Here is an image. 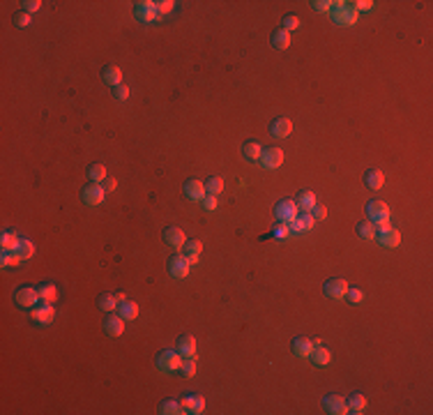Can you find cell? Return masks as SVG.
<instances>
[{
	"instance_id": "20",
	"label": "cell",
	"mask_w": 433,
	"mask_h": 415,
	"mask_svg": "<svg viewBox=\"0 0 433 415\" xmlns=\"http://www.w3.org/2000/svg\"><path fill=\"white\" fill-rule=\"evenodd\" d=\"M178 353L184 355V358H194V355H196V339L191 337V334H184V337H180Z\"/></svg>"
},
{
	"instance_id": "29",
	"label": "cell",
	"mask_w": 433,
	"mask_h": 415,
	"mask_svg": "<svg viewBox=\"0 0 433 415\" xmlns=\"http://www.w3.org/2000/svg\"><path fill=\"white\" fill-rule=\"evenodd\" d=\"M205 189H207V194H212V196H219L222 189H224V180L219 175H212V178L205 180Z\"/></svg>"
},
{
	"instance_id": "51",
	"label": "cell",
	"mask_w": 433,
	"mask_h": 415,
	"mask_svg": "<svg viewBox=\"0 0 433 415\" xmlns=\"http://www.w3.org/2000/svg\"><path fill=\"white\" fill-rule=\"evenodd\" d=\"M102 182H104V191H113L115 185H118V182H115V178H111V175H106Z\"/></svg>"
},
{
	"instance_id": "46",
	"label": "cell",
	"mask_w": 433,
	"mask_h": 415,
	"mask_svg": "<svg viewBox=\"0 0 433 415\" xmlns=\"http://www.w3.org/2000/svg\"><path fill=\"white\" fill-rule=\"evenodd\" d=\"M316 12H332V7H334V3H330V0H318V3H314Z\"/></svg>"
},
{
	"instance_id": "41",
	"label": "cell",
	"mask_w": 433,
	"mask_h": 415,
	"mask_svg": "<svg viewBox=\"0 0 433 415\" xmlns=\"http://www.w3.org/2000/svg\"><path fill=\"white\" fill-rule=\"evenodd\" d=\"M298 219H300V224H302V229H304V231H309V229H311V226H314V222H316V219L311 217V215H309V213H304V215H298Z\"/></svg>"
},
{
	"instance_id": "8",
	"label": "cell",
	"mask_w": 433,
	"mask_h": 415,
	"mask_svg": "<svg viewBox=\"0 0 433 415\" xmlns=\"http://www.w3.org/2000/svg\"><path fill=\"white\" fill-rule=\"evenodd\" d=\"M260 162H263L265 169H279L283 164V150L281 148H267L260 155Z\"/></svg>"
},
{
	"instance_id": "40",
	"label": "cell",
	"mask_w": 433,
	"mask_h": 415,
	"mask_svg": "<svg viewBox=\"0 0 433 415\" xmlns=\"http://www.w3.org/2000/svg\"><path fill=\"white\" fill-rule=\"evenodd\" d=\"M295 28H300V19L295 17V14H288V17L283 19V30H295Z\"/></svg>"
},
{
	"instance_id": "6",
	"label": "cell",
	"mask_w": 433,
	"mask_h": 415,
	"mask_svg": "<svg viewBox=\"0 0 433 415\" xmlns=\"http://www.w3.org/2000/svg\"><path fill=\"white\" fill-rule=\"evenodd\" d=\"M334 19L341 26H352V23L357 21V12L352 10V7H346V3H334Z\"/></svg>"
},
{
	"instance_id": "14",
	"label": "cell",
	"mask_w": 433,
	"mask_h": 415,
	"mask_svg": "<svg viewBox=\"0 0 433 415\" xmlns=\"http://www.w3.org/2000/svg\"><path fill=\"white\" fill-rule=\"evenodd\" d=\"M378 242L383 247H387V249H392V247H396L401 242V233L396 229H392V226H387V229H380Z\"/></svg>"
},
{
	"instance_id": "11",
	"label": "cell",
	"mask_w": 433,
	"mask_h": 415,
	"mask_svg": "<svg viewBox=\"0 0 433 415\" xmlns=\"http://www.w3.org/2000/svg\"><path fill=\"white\" fill-rule=\"evenodd\" d=\"M189 268H191V263L187 261V256H173L171 263H168V270H171V274H173L175 279L187 277V274H189Z\"/></svg>"
},
{
	"instance_id": "26",
	"label": "cell",
	"mask_w": 433,
	"mask_h": 415,
	"mask_svg": "<svg viewBox=\"0 0 433 415\" xmlns=\"http://www.w3.org/2000/svg\"><path fill=\"white\" fill-rule=\"evenodd\" d=\"M19 242H21V238L17 233H12V231H3V235H0V245L5 251H14L19 247Z\"/></svg>"
},
{
	"instance_id": "34",
	"label": "cell",
	"mask_w": 433,
	"mask_h": 415,
	"mask_svg": "<svg viewBox=\"0 0 433 415\" xmlns=\"http://www.w3.org/2000/svg\"><path fill=\"white\" fill-rule=\"evenodd\" d=\"M162 413L164 415H180V413H184V410H182V406H180V401L166 399V401H162Z\"/></svg>"
},
{
	"instance_id": "25",
	"label": "cell",
	"mask_w": 433,
	"mask_h": 415,
	"mask_svg": "<svg viewBox=\"0 0 433 415\" xmlns=\"http://www.w3.org/2000/svg\"><path fill=\"white\" fill-rule=\"evenodd\" d=\"M346 404H348V413H364L367 410V399L362 397V394H350V397L346 399Z\"/></svg>"
},
{
	"instance_id": "23",
	"label": "cell",
	"mask_w": 433,
	"mask_h": 415,
	"mask_svg": "<svg viewBox=\"0 0 433 415\" xmlns=\"http://www.w3.org/2000/svg\"><path fill=\"white\" fill-rule=\"evenodd\" d=\"M364 182H367L369 189H380V187L385 185V175H383V171H378V169L367 171V175H364Z\"/></svg>"
},
{
	"instance_id": "36",
	"label": "cell",
	"mask_w": 433,
	"mask_h": 415,
	"mask_svg": "<svg viewBox=\"0 0 433 415\" xmlns=\"http://www.w3.org/2000/svg\"><path fill=\"white\" fill-rule=\"evenodd\" d=\"M23 258L19 256L17 251H5L3 249V258H0V263H3V268H10V265H19Z\"/></svg>"
},
{
	"instance_id": "19",
	"label": "cell",
	"mask_w": 433,
	"mask_h": 415,
	"mask_svg": "<svg viewBox=\"0 0 433 415\" xmlns=\"http://www.w3.org/2000/svg\"><path fill=\"white\" fill-rule=\"evenodd\" d=\"M104 328H106V332L111 334V337H120L122 330H125V318L122 316H108L106 321H104Z\"/></svg>"
},
{
	"instance_id": "28",
	"label": "cell",
	"mask_w": 433,
	"mask_h": 415,
	"mask_svg": "<svg viewBox=\"0 0 433 415\" xmlns=\"http://www.w3.org/2000/svg\"><path fill=\"white\" fill-rule=\"evenodd\" d=\"M120 316L125 318V321H134V318L138 316V305L131 302V300L120 302Z\"/></svg>"
},
{
	"instance_id": "43",
	"label": "cell",
	"mask_w": 433,
	"mask_h": 415,
	"mask_svg": "<svg viewBox=\"0 0 433 415\" xmlns=\"http://www.w3.org/2000/svg\"><path fill=\"white\" fill-rule=\"evenodd\" d=\"M194 401H196V397H182V401H180V406H182V410L184 413H191L194 410Z\"/></svg>"
},
{
	"instance_id": "33",
	"label": "cell",
	"mask_w": 433,
	"mask_h": 415,
	"mask_svg": "<svg viewBox=\"0 0 433 415\" xmlns=\"http://www.w3.org/2000/svg\"><path fill=\"white\" fill-rule=\"evenodd\" d=\"M14 251H17L21 258H33V256H35V245H33L30 240H21V242H19V247H17Z\"/></svg>"
},
{
	"instance_id": "2",
	"label": "cell",
	"mask_w": 433,
	"mask_h": 415,
	"mask_svg": "<svg viewBox=\"0 0 433 415\" xmlns=\"http://www.w3.org/2000/svg\"><path fill=\"white\" fill-rule=\"evenodd\" d=\"M274 215H276V219H279V222H286V224H291V222H295V219H298L300 208H298V203H295V201H291V198H283V201L276 203Z\"/></svg>"
},
{
	"instance_id": "16",
	"label": "cell",
	"mask_w": 433,
	"mask_h": 415,
	"mask_svg": "<svg viewBox=\"0 0 433 415\" xmlns=\"http://www.w3.org/2000/svg\"><path fill=\"white\" fill-rule=\"evenodd\" d=\"M102 79L104 83H108V86H120L122 83V70H120L118 65H108L102 70Z\"/></svg>"
},
{
	"instance_id": "22",
	"label": "cell",
	"mask_w": 433,
	"mask_h": 415,
	"mask_svg": "<svg viewBox=\"0 0 433 415\" xmlns=\"http://www.w3.org/2000/svg\"><path fill=\"white\" fill-rule=\"evenodd\" d=\"M295 203H298V208L302 210V213H311L318 203H316V194L314 191H302L298 198H295Z\"/></svg>"
},
{
	"instance_id": "38",
	"label": "cell",
	"mask_w": 433,
	"mask_h": 415,
	"mask_svg": "<svg viewBox=\"0 0 433 415\" xmlns=\"http://www.w3.org/2000/svg\"><path fill=\"white\" fill-rule=\"evenodd\" d=\"M180 369H182V374H184L187 378L194 376V374H196V362H194V358H187V360H182Z\"/></svg>"
},
{
	"instance_id": "53",
	"label": "cell",
	"mask_w": 433,
	"mask_h": 415,
	"mask_svg": "<svg viewBox=\"0 0 433 415\" xmlns=\"http://www.w3.org/2000/svg\"><path fill=\"white\" fill-rule=\"evenodd\" d=\"M288 233H291V231H288V226H276V229H274V238H286Z\"/></svg>"
},
{
	"instance_id": "1",
	"label": "cell",
	"mask_w": 433,
	"mask_h": 415,
	"mask_svg": "<svg viewBox=\"0 0 433 415\" xmlns=\"http://www.w3.org/2000/svg\"><path fill=\"white\" fill-rule=\"evenodd\" d=\"M367 213H369V217H371V222H376L380 229H387V226H390V208H387V203L371 201L367 205Z\"/></svg>"
},
{
	"instance_id": "52",
	"label": "cell",
	"mask_w": 433,
	"mask_h": 415,
	"mask_svg": "<svg viewBox=\"0 0 433 415\" xmlns=\"http://www.w3.org/2000/svg\"><path fill=\"white\" fill-rule=\"evenodd\" d=\"M203 410H205V399H203V397H196L194 410H191V413H203Z\"/></svg>"
},
{
	"instance_id": "5",
	"label": "cell",
	"mask_w": 433,
	"mask_h": 415,
	"mask_svg": "<svg viewBox=\"0 0 433 415\" xmlns=\"http://www.w3.org/2000/svg\"><path fill=\"white\" fill-rule=\"evenodd\" d=\"M348 293V282L346 279H330L327 284H325V295L327 298H332V300H343Z\"/></svg>"
},
{
	"instance_id": "10",
	"label": "cell",
	"mask_w": 433,
	"mask_h": 415,
	"mask_svg": "<svg viewBox=\"0 0 433 415\" xmlns=\"http://www.w3.org/2000/svg\"><path fill=\"white\" fill-rule=\"evenodd\" d=\"M104 187L99 185V182H92V185H88L86 189H83V201L88 203V205H99V203L104 201Z\"/></svg>"
},
{
	"instance_id": "44",
	"label": "cell",
	"mask_w": 433,
	"mask_h": 415,
	"mask_svg": "<svg viewBox=\"0 0 433 415\" xmlns=\"http://www.w3.org/2000/svg\"><path fill=\"white\" fill-rule=\"evenodd\" d=\"M173 5H175L173 0H162V3H157V12L159 14H168V12L173 10Z\"/></svg>"
},
{
	"instance_id": "32",
	"label": "cell",
	"mask_w": 433,
	"mask_h": 415,
	"mask_svg": "<svg viewBox=\"0 0 433 415\" xmlns=\"http://www.w3.org/2000/svg\"><path fill=\"white\" fill-rule=\"evenodd\" d=\"M357 233H359V238H364V240H374L376 238V226L371 224V222H359Z\"/></svg>"
},
{
	"instance_id": "9",
	"label": "cell",
	"mask_w": 433,
	"mask_h": 415,
	"mask_svg": "<svg viewBox=\"0 0 433 415\" xmlns=\"http://www.w3.org/2000/svg\"><path fill=\"white\" fill-rule=\"evenodd\" d=\"M164 240H166V245L175 247V249H182V247L187 245V235H184L182 229H178V226H171V229L164 231Z\"/></svg>"
},
{
	"instance_id": "45",
	"label": "cell",
	"mask_w": 433,
	"mask_h": 415,
	"mask_svg": "<svg viewBox=\"0 0 433 415\" xmlns=\"http://www.w3.org/2000/svg\"><path fill=\"white\" fill-rule=\"evenodd\" d=\"M350 5H352V10H355V12H357V10L369 12L371 7H374V3H371V0H357V3H350Z\"/></svg>"
},
{
	"instance_id": "42",
	"label": "cell",
	"mask_w": 433,
	"mask_h": 415,
	"mask_svg": "<svg viewBox=\"0 0 433 415\" xmlns=\"http://www.w3.org/2000/svg\"><path fill=\"white\" fill-rule=\"evenodd\" d=\"M203 208H205V210H216V208H219V201H216V196L207 194V196L203 198Z\"/></svg>"
},
{
	"instance_id": "17",
	"label": "cell",
	"mask_w": 433,
	"mask_h": 415,
	"mask_svg": "<svg viewBox=\"0 0 433 415\" xmlns=\"http://www.w3.org/2000/svg\"><path fill=\"white\" fill-rule=\"evenodd\" d=\"M270 131H272V136L283 139V136H288V134L293 131V122L288 120V118H276V120L270 125Z\"/></svg>"
},
{
	"instance_id": "31",
	"label": "cell",
	"mask_w": 433,
	"mask_h": 415,
	"mask_svg": "<svg viewBox=\"0 0 433 415\" xmlns=\"http://www.w3.org/2000/svg\"><path fill=\"white\" fill-rule=\"evenodd\" d=\"M37 291H39V298H42L44 302H49V305L55 300V298H58V291H55L53 284H42Z\"/></svg>"
},
{
	"instance_id": "39",
	"label": "cell",
	"mask_w": 433,
	"mask_h": 415,
	"mask_svg": "<svg viewBox=\"0 0 433 415\" xmlns=\"http://www.w3.org/2000/svg\"><path fill=\"white\" fill-rule=\"evenodd\" d=\"M348 302H352V305H359L362 302V298H364V293L359 289H348Z\"/></svg>"
},
{
	"instance_id": "7",
	"label": "cell",
	"mask_w": 433,
	"mask_h": 415,
	"mask_svg": "<svg viewBox=\"0 0 433 415\" xmlns=\"http://www.w3.org/2000/svg\"><path fill=\"white\" fill-rule=\"evenodd\" d=\"M136 19H141L143 23H150L157 19V3H152V0H143V3H136Z\"/></svg>"
},
{
	"instance_id": "4",
	"label": "cell",
	"mask_w": 433,
	"mask_h": 415,
	"mask_svg": "<svg viewBox=\"0 0 433 415\" xmlns=\"http://www.w3.org/2000/svg\"><path fill=\"white\" fill-rule=\"evenodd\" d=\"M14 300H17L19 307L33 309V307H37V302L42 300V298H39V291L37 289H33V286H23V289H19L17 293H14Z\"/></svg>"
},
{
	"instance_id": "12",
	"label": "cell",
	"mask_w": 433,
	"mask_h": 415,
	"mask_svg": "<svg viewBox=\"0 0 433 415\" xmlns=\"http://www.w3.org/2000/svg\"><path fill=\"white\" fill-rule=\"evenodd\" d=\"M325 408H327V413L332 415H343L348 413V404H346V399L339 397V394H330V397H325Z\"/></svg>"
},
{
	"instance_id": "47",
	"label": "cell",
	"mask_w": 433,
	"mask_h": 415,
	"mask_svg": "<svg viewBox=\"0 0 433 415\" xmlns=\"http://www.w3.org/2000/svg\"><path fill=\"white\" fill-rule=\"evenodd\" d=\"M311 217H314L316 222H320V219H325V217H327V210H325L323 205H316L314 210H311Z\"/></svg>"
},
{
	"instance_id": "48",
	"label": "cell",
	"mask_w": 433,
	"mask_h": 415,
	"mask_svg": "<svg viewBox=\"0 0 433 415\" xmlns=\"http://www.w3.org/2000/svg\"><path fill=\"white\" fill-rule=\"evenodd\" d=\"M115 97H118V99H122V102H125V99L129 97V88H127V86H122V83H120V86H115Z\"/></svg>"
},
{
	"instance_id": "30",
	"label": "cell",
	"mask_w": 433,
	"mask_h": 415,
	"mask_svg": "<svg viewBox=\"0 0 433 415\" xmlns=\"http://www.w3.org/2000/svg\"><path fill=\"white\" fill-rule=\"evenodd\" d=\"M311 360H314L316 365H330L332 353L327 349H323V346H316L314 353H311Z\"/></svg>"
},
{
	"instance_id": "50",
	"label": "cell",
	"mask_w": 433,
	"mask_h": 415,
	"mask_svg": "<svg viewBox=\"0 0 433 415\" xmlns=\"http://www.w3.org/2000/svg\"><path fill=\"white\" fill-rule=\"evenodd\" d=\"M14 21H17L21 28H26L28 23H30V14H28V12H21V14H17V17H14Z\"/></svg>"
},
{
	"instance_id": "18",
	"label": "cell",
	"mask_w": 433,
	"mask_h": 415,
	"mask_svg": "<svg viewBox=\"0 0 433 415\" xmlns=\"http://www.w3.org/2000/svg\"><path fill=\"white\" fill-rule=\"evenodd\" d=\"M293 353L298 355V358H311V353H314V344H311V339L298 337L295 341H293Z\"/></svg>"
},
{
	"instance_id": "27",
	"label": "cell",
	"mask_w": 433,
	"mask_h": 415,
	"mask_svg": "<svg viewBox=\"0 0 433 415\" xmlns=\"http://www.w3.org/2000/svg\"><path fill=\"white\" fill-rule=\"evenodd\" d=\"M272 46H276V49H288L291 46V33L288 30H274L272 33Z\"/></svg>"
},
{
	"instance_id": "3",
	"label": "cell",
	"mask_w": 433,
	"mask_h": 415,
	"mask_svg": "<svg viewBox=\"0 0 433 415\" xmlns=\"http://www.w3.org/2000/svg\"><path fill=\"white\" fill-rule=\"evenodd\" d=\"M182 365V355L178 351H164L157 355V367L162 372H178Z\"/></svg>"
},
{
	"instance_id": "35",
	"label": "cell",
	"mask_w": 433,
	"mask_h": 415,
	"mask_svg": "<svg viewBox=\"0 0 433 415\" xmlns=\"http://www.w3.org/2000/svg\"><path fill=\"white\" fill-rule=\"evenodd\" d=\"M88 175H90L92 182H102L104 178H106V166L104 164H92L90 169H88Z\"/></svg>"
},
{
	"instance_id": "49",
	"label": "cell",
	"mask_w": 433,
	"mask_h": 415,
	"mask_svg": "<svg viewBox=\"0 0 433 415\" xmlns=\"http://www.w3.org/2000/svg\"><path fill=\"white\" fill-rule=\"evenodd\" d=\"M23 7H26L28 14H30V12H37L39 7H42V0H26V3H23Z\"/></svg>"
},
{
	"instance_id": "13",
	"label": "cell",
	"mask_w": 433,
	"mask_h": 415,
	"mask_svg": "<svg viewBox=\"0 0 433 415\" xmlns=\"http://www.w3.org/2000/svg\"><path fill=\"white\" fill-rule=\"evenodd\" d=\"M184 194L191 198V201H203L207 196V189H205V182L200 180H189L184 185Z\"/></svg>"
},
{
	"instance_id": "37",
	"label": "cell",
	"mask_w": 433,
	"mask_h": 415,
	"mask_svg": "<svg viewBox=\"0 0 433 415\" xmlns=\"http://www.w3.org/2000/svg\"><path fill=\"white\" fill-rule=\"evenodd\" d=\"M99 307H102L104 311H113L115 307H118L115 295H102V298H99Z\"/></svg>"
},
{
	"instance_id": "24",
	"label": "cell",
	"mask_w": 433,
	"mask_h": 415,
	"mask_svg": "<svg viewBox=\"0 0 433 415\" xmlns=\"http://www.w3.org/2000/svg\"><path fill=\"white\" fill-rule=\"evenodd\" d=\"M242 153H244V159H247V162H258L260 155H263V148H260L258 141H249V143H244Z\"/></svg>"
},
{
	"instance_id": "15",
	"label": "cell",
	"mask_w": 433,
	"mask_h": 415,
	"mask_svg": "<svg viewBox=\"0 0 433 415\" xmlns=\"http://www.w3.org/2000/svg\"><path fill=\"white\" fill-rule=\"evenodd\" d=\"M33 318L37 323H42V325H49V323H53V318H55V309L49 305V302H44L42 307H35L33 309Z\"/></svg>"
},
{
	"instance_id": "21",
	"label": "cell",
	"mask_w": 433,
	"mask_h": 415,
	"mask_svg": "<svg viewBox=\"0 0 433 415\" xmlns=\"http://www.w3.org/2000/svg\"><path fill=\"white\" fill-rule=\"evenodd\" d=\"M182 249H184V256H187V261H189V263H198V256H200V251H203V242H200V240H187V245H184Z\"/></svg>"
},
{
	"instance_id": "54",
	"label": "cell",
	"mask_w": 433,
	"mask_h": 415,
	"mask_svg": "<svg viewBox=\"0 0 433 415\" xmlns=\"http://www.w3.org/2000/svg\"><path fill=\"white\" fill-rule=\"evenodd\" d=\"M115 300H118V302H125V300H127L125 293H115Z\"/></svg>"
}]
</instances>
